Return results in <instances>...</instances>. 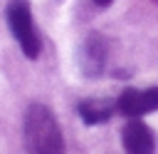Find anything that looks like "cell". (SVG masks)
Instances as JSON below:
<instances>
[{"instance_id": "obj_1", "label": "cell", "mask_w": 158, "mask_h": 154, "mask_svg": "<svg viewBox=\"0 0 158 154\" xmlns=\"http://www.w3.org/2000/svg\"><path fill=\"white\" fill-rule=\"evenodd\" d=\"M22 139L25 154H64V137L62 129L44 104H30L22 122Z\"/></svg>"}, {"instance_id": "obj_2", "label": "cell", "mask_w": 158, "mask_h": 154, "mask_svg": "<svg viewBox=\"0 0 158 154\" xmlns=\"http://www.w3.org/2000/svg\"><path fill=\"white\" fill-rule=\"evenodd\" d=\"M7 27L12 32V37L17 40L22 55L27 60H37L42 52V40L35 30V20H32V10L27 0H10L7 5Z\"/></svg>"}, {"instance_id": "obj_3", "label": "cell", "mask_w": 158, "mask_h": 154, "mask_svg": "<svg viewBox=\"0 0 158 154\" xmlns=\"http://www.w3.org/2000/svg\"><path fill=\"white\" fill-rule=\"evenodd\" d=\"M158 109V87H146V89H123L116 99V112L128 117V119H141L143 114H151Z\"/></svg>"}, {"instance_id": "obj_4", "label": "cell", "mask_w": 158, "mask_h": 154, "mask_svg": "<svg viewBox=\"0 0 158 154\" xmlns=\"http://www.w3.org/2000/svg\"><path fill=\"white\" fill-rule=\"evenodd\" d=\"M121 142H123L126 154H156V134L141 119L126 122V127L121 132Z\"/></svg>"}, {"instance_id": "obj_5", "label": "cell", "mask_w": 158, "mask_h": 154, "mask_svg": "<svg viewBox=\"0 0 158 154\" xmlns=\"http://www.w3.org/2000/svg\"><path fill=\"white\" fill-rule=\"evenodd\" d=\"M106 55H109V50H106V40L101 35L86 37V42L81 45V70H84V75H89V77L101 75V70L106 65Z\"/></svg>"}, {"instance_id": "obj_6", "label": "cell", "mask_w": 158, "mask_h": 154, "mask_svg": "<svg viewBox=\"0 0 158 154\" xmlns=\"http://www.w3.org/2000/svg\"><path fill=\"white\" fill-rule=\"evenodd\" d=\"M77 112L84 119V124H89V127L104 124V122H109L114 117L116 102H111V99H84V102H79Z\"/></svg>"}, {"instance_id": "obj_7", "label": "cell", "mask_w": 158, "mask_h": 154, "mask_svg": "<svg viewBox=\"0 0 158 154\" xmlns=\"http://www.w3.org/2000/svg\"><path fill=\"white\" fill-rule=\"evenodd\" d=\"M94 2H96V5H99V7H109V5H111V2H114V0H94Z\"/></svg>"}]
</instances>
